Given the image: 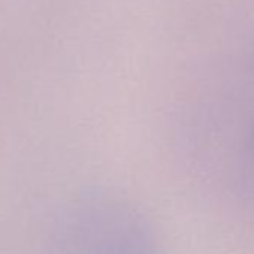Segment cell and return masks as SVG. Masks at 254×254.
Listing matches in <instances>:
<instances>
[{
    "label": "cell",
    "mask_w": 254,
    "mask_h": 254,
    "mask_svg": "<svg viewBox=\"0 0 254 254\" xmlns=\"http://www.w3.org/2000/svg\"><path fill=\"white\" fill-rule=\"evenodd\" d=\"M62 241L63 254H156L144 218L112 199L84 203L69 218Z\"/></svg>",
    "instance_id": "cell-1"
}]
</instances>
